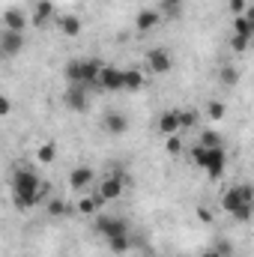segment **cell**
Instances as JSON below:
<instances>
[{
  "label": "cell",
  "instance_id": "obj_1",
  "mask_svg": "<svg viewBox=\"0 0 254 257\" xmlns=\"http://www.w3.org/2000/svg\"><path fill=\"white\" fill-rule=\"evenodd\" d=\"M45 197H48V189L39 183V177L30 168H18L12 174V203L18 209H30Z\"/></svg>",
  "mask_w": 254,
  "mask_h": 257
},
{
  "label": "cell",
  "instance_id": "obj_2",
  "mask_svg": "<svg viewBox=\"0 0 254 257\" xmlns=\"http://www.w3.org/2000/svg\"><path fill=\"white\" fill-rule=\"evenodd\" d=\"M191 162H194L200 171H206L209 180H221V174H224V168H227L224 147H212V150H206V147L197 144V147L191 150Z\"/></svg>",
  "mask_w": 254,
  "mask_h": 257
},
{
  "label": "cell",
  "instance_id": "obj_3",
  "mask_svg": "<svg viewBox=\"0 0 254 257\" xmlns=\"http://www.w3.org/2000/svg\"><path fill=\"white\" fill-rule=\"evenodd\" d=\"M63 105L75 114H84L90 108V96H87V87L84 84H69L63 93Z\"/></svg>",
  "mask_w": 254,
  "mask_h": 257
},
{
  "label": "cell",
  "instance_id": "obj_4",
  "mask_svg": "<svg viewBox=\"0 0 254 257\" xmlns=\"http://www.w3.org/2000/svg\"><path fill=\"white\" fill-rule=\"evenodd\" d=\"M242 203H254L251 186H233V189H227V192L221 194V209H224V212H233V209L242 206Z\"/></svg>",
  "mask_w": 254,
  "mask_h": 257
},
{
  "label": "cell",
  "instance_id": "obj_5",
  "mask_svg": "<svg viewBox=\"0 0 254 257\" xmlns=\"http://www.w3.org/2000/svg\"><path fill=\"white\" fill-rule=\"evenodd\" d=\"M123 189H126V177H123V174H108V177L99 183L96 197H99L102 203H108V200H117V197L123 194Z\"/></svg>",
  "mask_w": 254,
  "mask_h": 257
},
{
  "label": "cell",
  "instance_id": "obj_6",
  "mask_svg": "<svg viewBox=\"0 0 254 257\" xmlns=\"http://www.w3.org/2000/svg\"><path fill=\"white\" fill-rule=\"evenodd\" d=\"M96 233H102L105 239H111V236L129 233V224L120 215H99V218H96Z\"/></svg>",
  "mask_w": 254,
  "mask_h": 257
},
{
  "label": "cell",
  "instance_id": "obj_7",
  "mask_svg": "<svg viewBox=\"0 0 254 257\" xmlns=\"http://www.w3.org/2000/svg\"><path fill=\"white\" fill-rule=\"evenodd\" d=\"M21 51H24V33L3 30V33H0V54H3V57H18Z\"/></svg>",
  "mask_w": 254,
  "mask_h": 257
},
{
  "label": "cell",
  "instance_id": "obj_8",
  "mask_svg": "<svg viewBox=\"0 0 254 257\" xmlns=\"http://www.w3.org/2000/svg\"><path fill=\"white\" fill-rule=\"evenodd\" d=\"M147 66H150L153 75H168L171 66H174V60H171V54H168L165 48H150V51H147Z\"/></svg>",
  "mask_w": 254,
  "mask_h": 257
},
{
  "label": "cell",
  "instance_id": "obj_9",
  "mask_svg": "<svg viewBox=\"0 0 254 257\" xmlns=\"http://www.w3.org/2000/svg\"><path fill=\"white\" fill-rule=\"evenodd\" d=\"M96 87L111 90V93H114V90H123V69H117V66H102Z\"/></svg>",
  "mask_w": 254,
  "mask_h": 257
},
{
  "label": "cell",
  "instance_id": "obj_10",
  "mask_svg": "<svg viewBox=\"0 0 254 257\" xmlns=\"http://www.w3.org/2000/svg\"><path fill=\"white\" fill-rule=\"evenodd\" d=\"M159 21H162V12L159 9H141L135 15V30L138 33H150V30L159 27Z\"/></svg>",
  "mask_w": 254,
  "mask_h": 257
},
{
  "label": "cell",
  "instance_id": "obj_11",
  "mask_svg": "<svg viewBox=\"0 0 254 257\" xmlns=\"http://www.w3.org/2000/svg\"><path fill=\"white\" fill-rule=\"evenodd\" d=\"M93 168H87V165H81V168H72V174H69V186H72V192H84L90 183H93Z\"/></svg>",
  "mask_w": 254,
  "mask_h": 257
},
{
  "label": "cell",
  "instance_id": "obj_12",
  "mask_svg": "<svg viewBox=\"0 0 254 257\" xmlns=\"http://www.w3.org/2000/svg\"><path fill=\"white\" fill-rule=\"evenodd\" d=\"M27 27V15L21 9H6L3 12V30H15V33H24Z\"/></svg>",
  "mask_w": 254,
  "mask_h": 257
},
{
  "label": "cell",
  "instance_id": "obj_13",
  "mask_svg": "<svg viewBox=\"0 0 254 257\" xmlns=\"http://www.w3.org/2000/svg\"><path fill=\"white\" fill-rule=\"evenodd\" d=\"M233 36H245L251 39L254 36V12H242L233 18Z\"/></svg>",
  "mask_w": 254,
  "mask_h": 257
},
{
  "label": "cell",
  "instance_id": "obj_14",
  "mask_svg": "<svg viewBox=\"0 0 254 257\" xmlns=\"http://www.w3.org/2000/svg\"><path fill=\"white\" fill-rule=\"evenodd\" d=\"M57 27H60V33L63 36H69V39H75L78 33H81V18L78 15H57Z\"/></svg>",
  "mask_w": 254,
  "mask_h": 257
},
{
  "label": "cell",
  "instance_id": "obj_15",
  "mask_svg": "<svg viewBox=\"0 0 254 257\" xmlns=\"http://www.w3.org/2000/svg\"><path fill=\"white\" fill-rule=\"evenodd\" d=\"M99 69H102V63H96V60H81V84L84 87H96Z\"/></svg>",
  "mask_w": 254,
  "mask_h": 257
},
{
  "label": "cell",
  "instance_id": "obj_16",
  "mask_svg": "<svg viewBox=\"0 0 254 257\" xmlns=\"http://www.w3.org/2000/svg\"><path fill=\"white\" fill-rule=\"evenodd\" d=\"M159 135L171 138V135H180V120H177V111H165L159 117Z\"/></svg>",
  "mask_w": 254,
  "mask_h": 257
},
{
  "label": "cell",
  "instance_id": "obj_17",
  "mask_svg": "<svg viewBox=\"0 0 254 257\" xmlns=\"http://www.w3.org/2000/svg\"><path fill=\"white\" fill-rule=\"evenodd\" d=\"M51 15H54V3H51V0H39V3L33 6V24H36V27H45Z\"/></svg>",
  "mask_w": 254,
  "mask_h": 257
},
{
  "label": "cell",
  "instance_id": "obj_18",
  "mask_svg": "<svg viewBox=\"0 0 254 257\" xmlns=\"http://www.w3.org/2000/svg\"><path fill=\"white\" fill-rule=\"evenodd\" d=\"M129 128V120L120 114V111H111L108 117H105V132H111V135H123Z\"/></svg>",
  "mask_w": 254,
  "mask_h": 257
},
{
  "label": "cell",
  "instance_id": "obj_19",
  "mask_svg": "<svg viewBox=\"0 0 254 257\" xmlns=\"http://www.w3.org/2000/svg\"><path fill=\"white\" fill-rule=\"evenodd\" d=\"M141 87H144V72L141 69L123 72V90H141Z\"/></svg>",
  "mask_w": 254,
  "mask_h": 257
},
{
  "label": "cell",
  "instance_id": "obj_20",
  "mask_svg": "<svg viewBox=\"0 0 254 257\" xmlns=\"http://www.w3.org/2000/svg\"><path fill=\"white\" fill-rule=\"evenodd\" d=\"M99 206H102V200H99L96 194H84V197L78 200V212H81V215H93Z\"/></svg>",
  "mask_w": 254,
  "mask_h": 257
},
{
  "label": "cell",
  "instance_id": "obj_21",
  "mask_svg": "<svg viewBox=\"0 0 254 257\" xmlns=\"http://www.w3.org/2000/svg\"><path fill=\"white\" fill-rule=\"evenodd\" d=\"M54 156H57V147H54L51 141H45V144H39V147H36V159H39L42 165H51V162H54Z\"/></svg>",
  "mask_w": 254,
  "mask_h": 257
},
{
  "label": "cell",
  "instance_id": "obj_22",
  "mask_svg": "<svg viewBox=\"0 0 254 257\" xmlns=\"http://www.w3.org/2000/svg\"><path fill=\"white\" fill-rule=\"evenodd\" d=\"M108 248H111L114 254H126L129 248H132V239H129V233H120V236H111V239H108Z\"/></svg>",
  "mask_w": 254,
  "mask_h": 257
},
{
  "label": "cell",
  "instance_id": "obj_23",
  "mask_svg": "<svg viewBox=\"0 0 254 257\" xmlns=\"http://www.w3.org/2000/svg\"><path fill=\"white\" fill-rule=\"evenodd\" d=\"M200 147L212 150V147H224V144H221V135H218V132H212V128H203V132H200Z\"/></svg>",
  "mask_w": 254,
  "mask_h": 257
},
{
  "label": "cell",
  "instance_id": "obj_24",
  "mask_svg": "<svg viewBox=\"0 0 254 257\" xmlns=\"http://www.w3.org/2000/svg\"><path fill=\"white\" fill-rule=\"evenodd\" d=\"M66 212H69V206H66L63 197H51V200H48V215H51V218H63Z\"/></svg>",
  "mask_w": 254,
  "mask_h": 257
},
{
  "label": "cell",
  "instance_id": "obj_25",
  "mask_svg": "<svg viewBox=\"0 0 254 257\" xmlns=\"http://www.w3.org/2000/svg\"><path fill=\"white\" fill-rule=\"evenodd\" d=\"M183 6H186V0H162V3H159V12H162V15H180Z\"/></svg>",
  "mask_w": 254,
  "mask_h": 257
},
{
  "label": "cell",
  "instance_id": "obj_26",
  "mask_svg": "<svg viewBox=\"0 0 254 257\" xmlns=\"http://www.w3.org/2000/svg\"><path fill=\"white\" fill-rule=\"evenodd\" d=\"M63 75H66L69 84H81V60H69L63 69Z\"/></svg>",
  "mask_w": 254,
  "mask_h": 257
},
{
  "label": "cell",
  "instance_id": "obj_27",
  "mask_svg": "<svg viewBox=\"0 0 254 257\" xmlns=\"http://www.w3.org/2000/svg\"><path fill=\"white\" fill-rule=\"evenodd\" d=\"M218 78H221V84H224V87H233V84H239V69L224 66V69L218 72Z\"/></svg>",
  "mask_w": 254,
  "mask_h": 257
},
{
  "label": "cell",
  "instance_id": "obj_28",
  "mask_svg": "<svg viewBox=\"0 0 254 257\" xmlns=\"http://www.w3.org/2000/svg\"><path fill=\"white\" fill-rule=\"evenodd\" d=\"M177 120H180V132H186L197 123V114L194 111H177Z\"/></svg>",
  "mask_w": 254,
  "mask_h": 257
},
{
  "label": "cell",
  "instance_id": "obj_29",
  "mask_svg": "<svg viewBox=\"0 0 254 257\" xmlns=\"http://www.w3.org/2000/svg\"><path fill=\"white\" fill-rule=\"evenodd\" d=\"M251 209H254V203H242V206H236L230 215H233L236 221H251Z\"/></svg>",
  "mask_w": 254,
  "mask_h": 257
},
{
  "label": "cell",
  "instance_id": "obj_30",
  "mask_svg": "<svg viewBox=\"0 0 254 257\" xmlns=\"http://www.w3.org/2000/svg\"><path fill=\"white\" fill-rule=\"evenodd\" d=\"M206 114H209V120H221V117H224V102H218V99L209 102V105H206Z\"/></svg>",
  "mask_w": 254,
  "mask_h": 257
},
{
  "label": "cell",
  "instance_id": "obj_31",
  "mask_svg": "<svg viewBox=\"0 0 254 257\" xmlns=\"http://www.w3.org/2000/svg\"><path fill=\"white\" fill-rule=\"evenodd\" d=\"M248 45H251V39H245V36H230V48H233L236 54L248 51Z\"/></svg>",
  "mask_w": 254,
  "mask_h": 257
},
{
  "label": "cell",
  "instance_id": "obj_32",
  "mask_svg": "<svg viewBox=\"0 0 254 257\" xmlns=\"http://www.w3.org/2000/svg\"><path fill=\"white\" fill-rule=\"evenodd\" d=\"M168 153H171V156H180V153H183V141H180V135H171V138H168Z\"/></svg>",
  "mask_w": 254,
  "mask_h": 257
},
{
  "label": "cell",
  "instance_id": "obj_33",
  "mask_svg": "<svg viewBox=\"0 0 254 257\" xmlns=\"http://www.w3.org/2000/svg\"><path fill=\"white\" fill-rule=\"evenodd\" d=\"M230 12L233 15H242V12H248V3L245 0H230Z\"/></svg>",
  "mask_w": 254,
  "mask_h": 257
},
{
  "label": "cell",
  "instance_id": "obj_34",
  "mask_svg": "<svg viewBox=\"0 0 254 257\" xmlns=\"http://www.w3.org/2000/svg\"><path fill=\"white\" fill-rule=\"evenodd\" d=\"M9 114H12V102H9V96L0 93V117H9Z\"/></svg>",
  "mask_w": 254,
  "mask_h": 257
},
{
  "label": "cell",
  "instance_id": "obj_35",
  "mask_svg": "<svg viewBox=\"0 0 254 257\" xmlns=\"http://www.w3.org/2000/svg\"><path fill=\"white\" fill-rule=\"evenodd\" d=\"M197 218H200V221H206V224H212V212H209L206 206H197Z\"/></svg>",
  "mask_w": 254,
  "mask_h": 257
},
{
  "label": "cell",
  "instance_id": "obj_36",
  "mask_svg": "<svg viewBox=\"0 0 254 257\" xmlns=\"http://www.w3.org/2000/svg\"><path fill=\"white\" fill-rule=\"evenodd\" d=\"M215 248L221 251V257H230V254H233V248H230V242H224V239H221V242H218Z\"/></svg>",
  "mask_w": 254,
  "mask_h": 257
},
{
  "label": "cell",
  "instance_id": "obj_37",
  "mask_svg": "<svg viewBox=\"0 0 254 257\" xmlns=\"http://www.w3.org/2000/svg\"><path fill=\"white\" fill-rule=\"evenodd\" d=\"M203 257H221V251H218V248H206V251H203Z\"/></svg>",
  "mask_w": 254,
  "mask_h": 257
}]
</instances>
